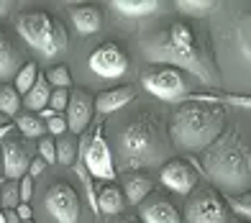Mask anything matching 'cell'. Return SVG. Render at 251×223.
<instances>
[{
  "mask_svg": "<svg viewBox=\"0 0 251 223\" xmlns=\"http://www.w3.org/2000/svg\"><path fill=\"white\" fill-rule=\"evenodd\" d=\"M116 170H159L172 157L167 113L154 100H133L121 113L102 121Z\"/></svg>",
  "mask_w": 251,
  "mask_h": 223,
  "instance_id": "1",
  "label": "cell"
},
{
  "mask_svg": "<svg viewBox=\"0 0 251 223\" xmlns=\"http://www.w3.org/2000/svg\"><path fill=\"white\" fill-rule=\"evenodd\" d=\"M210 39L221 85L251 95V3H221L210 16Z\"/></svg>",
  "mask_w": 251,
  "mask_h": 223,
  "instance_id": "2",
  "label": "cell"
},
{
  "mask_svg": "<svg viewBox=\"0 0 251 223\" xmlns=\"http://www.w3.org/2000/svg\"><path fill=\"white\" fill-rule=\"evenodd\" d=\"M200 162L205 170V180L223 198H236L251 190V113L249 110L228 113L223 133L202 151Z\"/></svg>",
  "mask_w": 251,
  "mask_h": 223,
  "instance_id": "3",
  "label": "cell"
},
{
  "mask_svg": "<svg viewBox=\"0 0 251 223\" xmlns=\"http://www.w3.org/2000/svg\"><path fill=\"white\" fill-rule=\"evenodd\" d=\"M139 44L149 64H169L192 74L195 80L221 87V77L200 47V36L192 24L182 18H162L139 33Z\"/></svg>",
  "mask_w": 251,
  "mask_h": 223,
  "instance_id": "4",
  "label": "cell"
},
{
  "mask_svg": "<svg viewBox=\"0 0 251 223\" xmlns=\"http://www.w3.org/2000/svg\"><path fill=\"white\" fill-rule=\"evenodd\" d=\"M226 121H228V108H223L221 103H213L208 93L190 95L187 100L177 103L167 118L175 151L202 154L223 133Z\"/></svg>",
  "mask_w": 251,
  "mask_h": 223,
  "instance_id": "5",
  "label": "cell"
},
{
  "mask_svg": "<svg viewBox=\"0 0 251 223\" xmlns=\"http://www.w3.org/2000/svg\"><path fill=\"white\" fill-rule=\"evenodd\" d=\"M16 33L41 59L54 62L70 49V33L59 18L47 10H24L16 16Z\"/></svg>",
  "mask_w": 251,
  "mask_h": 223,
  "instance_id": "6",
  "label": "cell"
},
{
  "mask_svg": "<svg viewBox=\"0 0 251 223\" xmlns=\"http://www.w3.org/2000/svg\"><path fill=\"white\" fill-rule=\"evenodd\" d=\"M139 85L146 95H151L159 103H182L190 95H195L198 80L187 72L169 64H149L139 72Z\"/></svg>",
  "mask_w": 251,
  "mask_h": 223,
  "instance_id": "7",
  "label": "cell"
},
{
  "mask_svg": "<svg viewBox=\"0 0 251 223\" xmlns=\"http://www.w3.org/2000/svg\"><path fill=\"white\" fill-rule=\"evenodd\" d=\"M41 216L47 223H93V210L70 180H51L41 195Z\"/></svg>",
  "mask_w": 251,
  "mask_h": 223,
  "instance_id": "8",
  "label": "cell"
},
{
  "mask_svg": "<svg viewBox=\"0 0 251 223\" xmlns=\"http://www.w3.org/2000/svg\"><path fill=\"white\" fill-rule=\"evenodd\" d=\"M79 164L87 170V174L98 182H116L118 180V170L113 162V151L108 147L105 139V126L98 124L90 128V133H85L79 141Z\"/></svg>",
  "mask_w": 251,
  "mask_h": 223,
  "instance_id": "9",
  "label": "cell"
},
{
  "mask_svg": "<svg viewBox=\"0 0 251 223\" xmlns=\"http://www.w3.org/2000/svg\"><path fill=\"white\" fill-rule=\"evenodd\" d=\"M87 70L100 82L126 80V77L133 72L131 51H128V47H123V44H118V41H102L90 51Z\"/></svg>",
  "mask_w": 251,
  "mask_h": 223,
  "instance_id": "10",
  "label": "cell"
},
{
  "mask_svg": "<svg viewBox=\"0 0 251 223\" xmlns=\"http://www.w3.org/2000/svg\"><path fill=\"white\" fill-rule=\"evenodd\" d=\"M185 223H233V213L226 198L205 180L185 200Z\"/></svg>",
  "mask_w": 251,
  "mask_h": 223,
  "instance_id": "11",
  "label": "cell"
},
{
  "mask_svg": "<svg viewBox=\"0 0 251 223\" xmlns=\"http://www.w3.org/2000/svg\"><path fill=\"white\" fill-rule=\"evenodd\" d=\"M159 182H162L169 193L187 198L200 182V174L195 170V164L187 159H169L159 167Z\"/></svg>",
  "mask_w": 251,
  "mask_h": 223,
  "instance_id": "12",
  "label": "cell"
},
{
  "mask_svg": "<svg viewBox=\"0 0 251 223\" xmlns=\"http://www.w3.org/2000/svg\"><path fill=\"white\" fill-rule=\"evenodd\" d=\"M95 116V95L85 90V87H77V90H70V103H67L64 118H67V128L70 133H85L87 126L93 124Z\"/></svg>",
  "mask_w": 251,
  "mask_h": 223,
  "instance_id": "13",
  "label": "cell"
},
{
  "mask_svg": "<svg viewBox=\"0 0 251 223\" xmlns=\"http://www.w3.org/2000/svg\"><path fill=\"white\" fill-rule=\"evenodd\" d=\"M0 154H3V177L5 180L18 182L24 174H28L31 151H28V141L24 136H8L0 144Z\"/></svg>",
  "mask_w": 251,
  "mask_h": 223,
  "instance_id": "14",
  "label": "cell"
},
{
  "mask_svg": "<svg viewBox=\"0 0 251 223\" xmlns=\"http://www.w3.org/2000/svg\"><path fill=\"white\" fill-rule=\"evenodd\" d=\"M139 208V221L141 223H182V213L175 205V200L162 190H154Z\"/></svg>",
  "mask_w": 251,
  "mask_h": 223,
  "instance_id": "15",
  "label": "cell"
},
{
  "mask_svg": "<svg viewBox=\"0 0 251 223\" xmlns=\"http://www.w3.org/2000/svg\"><path fill=\"white\" fill-rule=\"evenodd\" d=\"M139 98V87L136 85H118L110 90H102L95 95V110L105 118V116H116L126 105H131Z\"/></svg>",
  "mask_w": 251,
  "mask_h": 223,
  "instance_id": "16",
  "label": "cell"
},
{
  "mask_svg": "<svg viewBox=\"0 0 251 223\" xmlns=\"http://www.w3.org/2000/svg\"><path fill=\"white\" fill-rule=\"evenodd\" d=\"M121 190L126 195V203L139 205L156 190V182L146 170H128L121 172Z\"/></svg>",
  "mask_w": 251,
  "mask_h": 223,
  "instance_id": "17",
  "label": "cell"
},
{
  "mask_svg": "<svg viewBox=\"0 0 251 223\" xmlns=\"http://www.w3.org/2000/svg\"><path fill=\"white\" fill-rule=\"evenodd\" d=\"M24 64V49L10 39V33L0 28V85H8V80H13Z\"/></svg>",
  "mask_w": 251,
  "mask_h": 223,
  "instance_id": "18",
  "label": "cell"
},
{
  "mask_svg": "<svg viewBox=\"0 0 251 223\" xmlns=\"http://www.w3.org/2000/svg\"><path fill=\"white\" fill-rule=\"evenodd\" d=\"M70 21L75 31L79 36H93L102 28V21H105V13H102L100 5H93V3H75L70 8Z\"/></svg>",
  "mask_w": 251,
  "mask_h": 223,
  "instance_id": "19",
  "label": "cell"
},
{
  "mask_svg": "<svg viewBox=\"0 0 251 223\" xmlns=\"http://www.w3.org/2000/svg\"><path fill=\"white\" fill-rule=\"evenodd\" d=\"M126 210V195L118 182H102L98 190V216L116 218Z\"/></svg>",
  "mask_w": 251,
  "mask_h": 223,
  "instance_id": "20",
  "label": "cell"
},
{
  "mask_svg": "<svg viewBox=\"0 0 251 223\" xmlns=\"http://www.w3.org/2000/svg\"><path fill=\"white\" fill-rule=\"evenodd\" d=\"M108 5L121 18L139 21V18H151L154 13H159L164 3H159V0H110Z\"/></svg>",
  "mask_w": 251,
  "mask_h": 223,
  "instance_id": "21",
  "label": "cell"
},
{
  "mask_svg": "<svg viewBox=\"0 0 251 223\" xmlns=\"http://www.w3.org/2000/svg\"><path fill=\"white\" fill-rule=\"evenodd\" d=\"M51 90L54 87L49 85V80H47V74H39V80H36V85L31 87V90L24 95V105L28 108V110H33V113H41L44 108H49V98H51Z\"/></svg>",
  "mask_w": 251,
  "mask_h": 223,
  "instance_id": "22",
  "label": "cell"
},
{
  "mask_svg": "<svg viewBox=\"0 0 251 223\" xmlns=\"http://www.w3.org/2000/svg\"><path fill=\"white\" fill-rule=\"evenodd\" d=\"M77 157H79V139L75 133H62L56 139V164L62 167H75L77 164Z\"/></svg>",
  "mask_w": 251,
  "mask_h": 223,
  "instance_id": "23",
  "label": "cell"
},
{
  "mask_svg": "<svg viewBox=\"0 0 251 223\" xmlns=\"http://www.w3.org/2000/svg\"><path fill=\"white\" fill-rule=\"evenodd\" d=\"M221 3L215 0H177L175 8L179 16H190V18H205V16H213L218 10Z\"/></svg>",
  "mask_w": 251,
  "mask_h": 223,
  "instance_id": "24",
  "label": "cell"
},
{
  "mask_svg": "<svg viewBox=\"0 0 251 223\" xmlns=\"http://www.w3.org/2000/svg\"><path fill=\"white\" fill-rule=\"evenodd\" d=\"M16 131L24 139H41V136H47V124L36 113H18L16 116Z\"/></svg>",
  "mask_w": 251,
  "mask_h": 223,
  "instance_id": "25",
  "label": "cell"
},
{
  "mask_svg": "<svg viewBox=\"0 0 251 223\" xmlns=\"http://www.w3.org/2000/svg\"><path fill=\"white\" fill-rule=\"evenodd\" d=\"M21 103H24V98H21V93L13 85H0V113L5 118H16Z\"/></svg>",
  "mask_w": 251,
  "mask_h": 223,
  "instance_id": "26",
  "label": "cell"
},
{
  "mask_svg": "<svg viewBox=\"0 0 251 223\" xmlns=\"http://www.w3.org/2000/svg\"><path fill=\"white\" fill-rule=\"evenodd\" d=\"M39 74H41V72H39V64H36V62H26V64L18 70V74L13 77V87L21 93V98H24L33 85H36Z\"/></svg>",
  "mask_w": 251,
  "mask_h": 223,
  "instance_id": "27",
  "label": "cell"
},
{
  "mask_svg": "<svg viewBox=\"0 0 251 223\" xmlns=\"http://www.w3.org/2000/svg\"><path fill=\"white\" fill-rule=\"evenodd\" d=\"M226 205L231 208L233 216L251 223V190L244 193V195H236V198H226Z\"/></svg>",
  "mask_w": 251,
  "mask_h": 223,
  "instance_id": "28",
  "label": "cell"
},
{
  "mask_svg": "<svg viewBox=\"0 0 251 223\" xmlns=\"http://www.w3.org/2000/svg\"><path fill=\"white\" fill-rule=\"evenodd\" d=\"M0 205L3 210H16L21 205V195H18V182L16 180H5L0 187Z\"/></svg>",
  "mask_w": 251,
  "mask_h": 223,
  "instance_id": "29",
  "label": "cell"
},
{
  "mask_svg": "<svg viewBox=\"0 0 251 223\" xmlns=\"http://www.w3.org/2000/svg\"><path fill=\"white\" fill-rule=\"evenodd\" d=\"M47 80H49L51 87H62V90H70V87H72L70 67H67V64H54L51 70L47 72Z\"/></svg>",
  "mask_w": 251,
  "mask_h": 223,
  "instance_id": "30",
  "label": "cell"
},
{
  "mask_svg": "<svg viewBox=\"0 0 251 223\" xmlns=\"http://www.w3.org/2000/svg\"><path fill=\"white\" fill-rule=\"evenodd\" d=\"M39 157L47 162V164H56V139H51L49 133L47 136H41L39 139Z\"/></svg>",
  "mask_w": 251,
  "mask_h": 223,
  "instance_id": "31",
  "label": "cell"
},
{
  "mask_svg": "<svg viewBox=\"0 0 251 223\" xmlns=\"http://www.w3.org/2000/svg\"><path fill=\"white\" fill-rule=\"evenodd\" d=\"M67 103H70V90L54 87V90H51V98H49V108L54 110V113H64V110H67Z\"/></svg>",
  "mask_w": 251,
  "mask_h": 223,
  "instance_id": "32",
  "label": "cell"
},
{
  "mask_svg": "<svg viewBox=\"0 0 251 223\" xmlns=\"http://www.w3.org/2000/svg\"><path fill=\"white\" fill-rule=\"evenodd\" d=\"M47 124V133H51V136H56L59 139L62 133H67L70 128H67V118H64V113H54L49 121H44Z\"/></svg>",
  "mask_w": 251,
  "mask_h": 223,
  "instance_id": "33",
  "label": "cell"
},
{
  "mask_svg": "<svg viewBox=\"0 0 251 223\" xmlns=\"http://www.w3.org/2000/svg\"><path fill=\"white\" fill-rule=\"evenodd\" d=\"M18 195H21V203H28L33 198V177L31 174H24L18 180Z\"/></svg>",
  "mask_w": 251,
  "mask_h": 223,
  "instance_id": "34",
  "label": "cell"
},
{
  "mask_svg": "<svg viewBox=\"0 0 251 223\" xmlns=\"http://www.w3.org/2000/svg\"><path fill=\"white\" fill-rule=\"evenodd\" d=\"M47 167H49V164L44 162L41 157H33V159H31V164H28V174L33 177V180H36V177H41L44 172H47Z\"/></svg>",
  "mask_w": 251,
  "mask_h": 223,
  "instance_id": "35",
  "label": "cell"
},
{
  "mask_svg": "<svg viewBox=\"0 0 251 223\" xmlns=\"http://www.w3.org/2000/svg\"><path fill=\"white\" fill-rule=\"evenodd\" d=\"M16 213H18V218H21V221H31V216H33V208H31L28 203H21V205L16 208Z\"/></svg>",
  "mask_w": 251,
  "mask_h": 223,
  "instance_id": "36",
  "label": "cell"
},
{
  "mask_svg": "<svg viewBox=\"0 0 251 223\" xmlns=\"http://www.w3.org/2000/svg\"><path fill=\"white\" fill-rule=\"evenodd\" d=\"M108 223H141V221L133 216H116V218H108Z\"/></svg>",
  "mask_w": 251,
  "mask_h": 223,
  "instance_id": "37",
  "label": "cell"
},
{
  "mask_svg": "<svg viewBox=\"0 0 251 223\" xmlns=\"http://www.w3.org/2000/svg\"><path fill=\"white\" fill-rule=\"evenodd\" d=\"M16 131V126L13 124H5V126H0V144H3L8 136H10V133H13Z\"/></svg>",
  "mask_w": 251,
  "mask_h": 223,
  "instance_id": "38",
  "label": "cell"
},
{
  "mask_svg": "<svg viewBox=\"0 0 251 223\" xmlns=\"http://www.w3.org/2000/svg\"><path fill=\"white\" fill-rule=\"evenodd\" d=\"M3 213H5V223H21V218H18L16 210H3Z\"/></svg>",
  "mask_w": 251,
  "mask_h": 223,
  "instance_id": "39",
  "label": "cell"
},
{
  "mask_svg": "<svg viewBox=\"0 0 251 223\" xmlns=\"http://www.w3.org/2000/svg\"><path fill=\"white\" fill-rule=\"evenodd\" d=\"M8 8H10V3H5V0H0V18H3V16L8 13Z\"/></svg>",
  "mask_w": 251,
  "mask_h": 223,
  "instance_id": "40",
  "label": "cell"
},
{
  "mask_svg": "<svg viewBox=\"0 0 251 223\" xmlns=\"http://www.w3.org/2000/svg\"><path fill=\"white\" fill-rule=\"evenodd\" d=\"M5 124H8V121H5V116H3V113H0V126H5Z\"/></svg>",
  "mask_w": 251,
  "mask_h": 223,
  "instance_id": "41",
  "label": "cell"
},
{
  "mask_svg": "<svg viewBox=\"0 0 251 223\" xmlns=\"http://www.w3.org/2000/svg\"><path fill=\"white\" fill-rule=\"evenodd\" d=\"M0 177H3V154H0Z\"/></svg>",
  "mask_w": 251,
  "mask_h": 223,
  "instance_id": "42",
  "label": "cell"
},
{
  "mask_svg": "<svg viewBox=\"0 0 251 223\" xmlns=\"http://www.w3.org/2000/svg\"><path fill=\"white\" fill-rule=\"evenodd\" d=\"M0 223H5V213H3V210H0Z\"/></svg>",
  "mask_w": 251,
  "mask_h": 223,
  "instance_id": "43",
  "label": "cell"
},
{
  "mask_svg": "<svg viewBox=\"0 0 251 223\" xmlns=\"http://www.w3.org/2000/svg\"><path fill=\"white\" fill-rule=\"evenodd\" d=\"M3 182H5V177H0V187H3Z\"/></svg>",
  "mask_w": 251,
  "mask_h": 223,
  "instance_id": "44",
  "label": "cell"
},
{
  "mask_svg": "<svg viewBox=\"0 0 251 223\" xmlns=\"http://www.w3.org/2000/svg\"><path fill=\"white\" fill-rule=\"evenodd\" d=\"M233 223H249V221H233Z\"/></svg>",
  "mask_w": 251,
  "mask_h": 223,
  "instance_id": "45",
  "label": "cell"
},
{
  "mask_svg": "<svg viewBox=\"0 0 251 223\" xmlns=\"http://www.w3.org/2000/svg\"><path fill=\"white\" fill-rule=\"evenodd\" d=\"M21 223H33V221H21Z\"/></svg>",
  "mask_w": 251,
  "mask_h": 223,
  "instance_id": "46",
  "label": "cell"
}]
</instances>
